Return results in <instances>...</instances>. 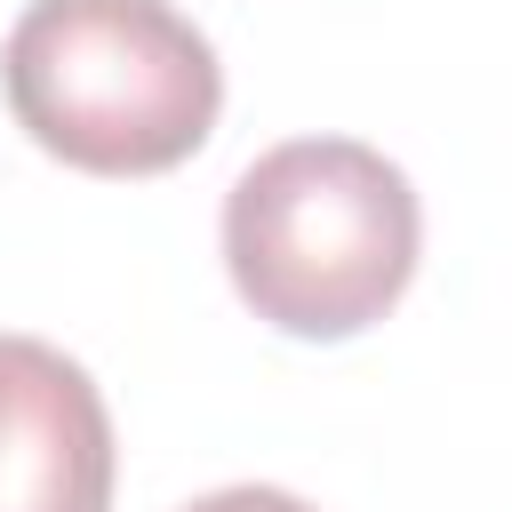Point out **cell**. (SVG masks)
I'll return each instance as SVG.
<instances>
[{"label":"cell","mask_w":512,"mask_h":512,"mask_svg":"<svg viewBox=\"0 0 512 512\" xmlns=\"http://www.w3.org/2000/svg\"><path fill=\"white\" fill-rule=\"evenodd\" d=\"M184 512H312V504H304V496H288V488L240 480V488H216V496H200V504H184Z\"/></svg>","instance_id":"obj_4"},{"label":"cell","mask_w":512,"mask_h":512,"mask_svg":"<svg viewBox=\"0 0 512 512\" xmlns=\"http://www.w3.org/2000/svg\"><path fill=\"white\" fill-rule=\"evenodd\" d=\"M112 464L96 376L40 336H0V512H112Z\"/></svg>","instance_id":"obj_3"},{"label":"cell","mask_w":512,"mask_h":512,"mask_svg":"<svg viewBox=\"0 0 512 512\" xmlns=\"http://www.w3.org/2000/svg\"><path fill=\"white\" fill-rule=\"evenodd\" d=\"M416 192L360 136H288L224 192V272L280 336H360L416 272Z\"/></svg>","instance_id":"obj_1"},{"label":"cell","mask_w":512,"mask_h":512,"mask_svg":"<svg viewBox=\"0 0 512 512\" xmlns=\"http://www.w3.org/2000/svg\"><path fill=\"white\" fill-rule=\"evenodd\" d=\"M16 128L88 176L192 160L224 104V64L168 0H32L0 48Z\"/></svg>","instance_id":"obj_2"}]
</instances>
